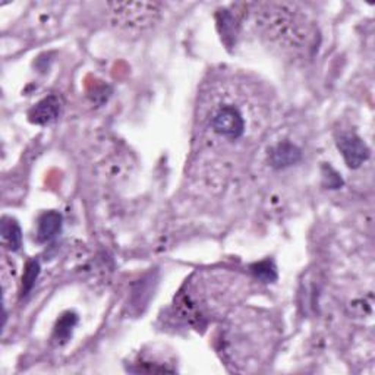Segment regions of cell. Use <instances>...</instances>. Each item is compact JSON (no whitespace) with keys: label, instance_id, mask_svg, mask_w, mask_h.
Returning <instances> with one entry per match:
<instances>
[{"label":"cell","instance_id":"cell-1","mask_svg":"<svg viewBox=\"0 0 375 375\" xmlns=\"http://www.w3.org/2000/svg\"><path fill=\"white\" fill-rule=\"evenodd\" d=\"M256 23L265 39L289 52L305 50L314 39L311 23L292 3L260 5Z\"/></svg>","mask_w":375,"mask_h":375},{"label":"cell","instance_id":"cell-2","mask_svg":"<svg viewBox=\"0 0 375 375\" xmlns=\"http://www.w3.org/2000/svg\"><path fill=\"white\" fill-rule=\"evenodd\" d=\"M107 9L113 26L126 31L148 30L160 18V6L151 2H115Z\"/></svg>","mask_w":375,"mask_h":375},{"label":"cell","instance_id":"cell-3","mask_svg":"<svg viewBox=\"0 0 375 375\" xmlns=\"http://www.w3.org/2000/svg\"><path fill=\"white\" fill-rule=\"evenodd\" d=\"M207 126L217 138L224 141H238L245 135L247 119L236 103L223 102L211 106Z\"/></svg>","mask_w":375,"mask_h":375},{"label":"cell","instance_id":"cell-4","mask_svg":"<svg viewBox=\"0 0 375 375\" xmlns=\"http://www.w3.org/2000/svg\"><path fill=\"white\" fill-rule=\"evenodd\" d=\"M337 148L340 150L346 164L350 169L360 167L369 157V150L365 142L355 134H342L338 137Z\"/></svg>","mask_w":375,"mask_h":375},{"label":"cell","instance_id":"cell-5","mask_svg":"<svg viewBox=\"0 0 375 375\" xmlns=\"http://www.w3.org/2000/svg\"><path fill=\"white\" fill-rule=\"evenodd\" d=\"M60 107H62V103H60L59 97L48 95L44 97L43 100H40L31 108L28 117L35 125H48L57 119L60 113Z\"/></svg>","mask_w":375,"mask_h":375},{"label":"cell","instance_id":"cell-6","mask_svg":"<svg viewBox=\"0 0 375 375\" xmlns=\"http://www.w3.org/2000/svg\"><path fill=\"white\" fill-rule=\"evenodd\" d=\"M62 229V215L56 211L44 213L39 220V229H37V238L40 242H48Z\"/></svg>","mask_w":375,"mask_h":375},{"label":"cell","instance_id":"cell-7","mask_svg":"<svg viewBox=\"0 0 375 375\" xmlns=\"http://www.w3.org/2000/svg\"><path fill=\"white\" fill-rule=\"evenodd\" d=\"M300 159V150L294 144H279L271 153V162L276 167L292 166Z\"/></svg>","mask_w":375,"mask_h":375},{"label":"cell","instance_id":"cell-8","mask_svg":"<svg viewBox=\"0 0 375 375\" xmlns=\"http://www.w3.org/2000/svg\"><path fill=\"white\" fill-rule=\"evenodd\" d=\"M0 235H2L3 244H6L12 251H19L22 245V235L15 220L5 217L2 220V226H0Z\"/></svg>","mask_w":375,"mask_h":375},{"label":"cell","instance_id":"cell-9","mask_svg":"<svg viewBox=\"0 0 375 375\" xmlns=\"http://www.w3.org/2000/svg\"><path fill=\"white\" fill-rule=\"evenodd\" d=\"M75 324H77V317L74 316V314H66V316L60 318V321L56 325V336L59 338L66 340V338L72 334V330H74Z\"/></svg>","mask_w":375,"mask_h":375},{"label":"cell","instance_id":"cell-10","mask_svg":"<svg viewBox=\"0 0 375 375\" xmlns=\"http://www.w3.org/2000/svg\"><path fill=\"white\" fill-rule=\"evenodd\" d=\"M252 271L253 274H256L260 280L265 282V283H270V282H274L276 280V270L273 265L269 262V261H264V262H260V264H256L252 267Z\"/></svg>","mask_w":375,"mask_h":375},{"label":"cell","instance_id":"cell-11","mask_svg":"<svg viewBox=\"0 0 375 375\" xmlns=\"http://www.w3.org/2000/svg\"><path fill=\"white\" fill-rule=\"evenodd\" d=\"M39 273H40L39 262H35V261L28 262L26 274H23V295H27L30 292L31 287L35 283V280H37Z\"/></svg>","mask_w":375,"mask_h":375}]
</instances>
